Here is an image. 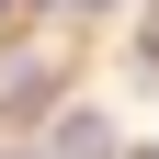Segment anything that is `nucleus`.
I'll return each instance as SVG.
<instances>
[{
	"label": "nucleus",
	"instance_id": "nucleus-1",
	"mask_svg": "<svg viewBox=\"0 0 159 159\" xmlns=\"http://www.w3.org/2000/svg\"><path fill=\"white\" fill-rule=\"evenodd\" d=\"M46 91H57L46 57H0V114H46Z\"/></svg>",
	"mask_w": 159,
	"mask_h": 159
},
{
	"label": "nucleus",
	"instance_id": "nucleus-2",
	"mask_svg": "<svg viewBox=\"0 0 159 159\" xmlns=\"http://www.w3.org/2000/svg\"><path fill=\"white\" fill-rule=\"evenodd\" d=\"M57 159H114V125L102 114H68V125H57Z\"/></svg>",
	"mask_w": 159,
	"mask_h": 159
},
{
	"label": "nucleus",
	"instance_id": "nucleus-3",
	"mask_svg": "<svg viewBox=\"0 0 159 159\" xmlns=\"http://www.w3.org/2000/svg\"><path fill=\"white\" fill-rule=\"evenodd\" d=\"M57 11H102V0H57Z\"/></svg>",
	"mask_w": 159,
	"mask_h": 159
},
{
	"label": "nucleus",
	"instance_id": "nucleus-4",
	"mask_svg": "<svg viewBox=\"0 0 159 159\" xmlns=\"http://www.w3.org/2000/svg\"><path fill=\"white\" fill-rule=\"evenodd\" d=\"M0 11H11V0H0Z\"/></svg>",
	"mask_w": 159,
	"mask_h": 159
}]
</instances>
